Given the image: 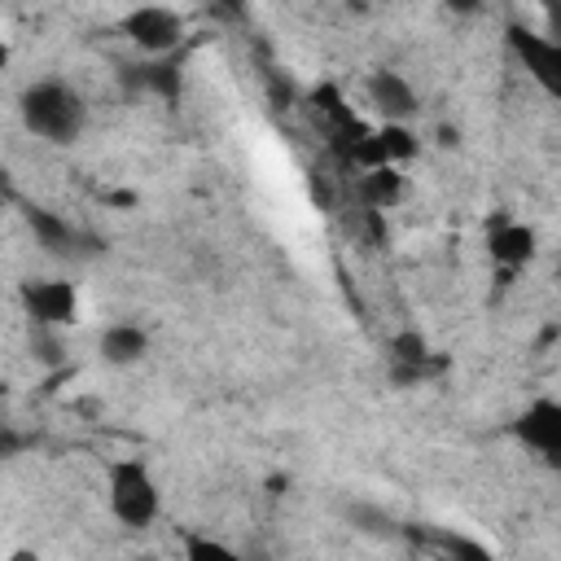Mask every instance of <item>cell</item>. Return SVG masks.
<instances>
[{"instance_id":"obj_14","label":"cell","mask_w":561,"mask_h":561,"mask_svg":"<svg viewBox=\"0 0 561 561\" xmlns=\"http://www.w3.org/2000/svg\"><path fill=\"white\" fill-rule=\"evenodd\" d=\"M184 552L193 557V561H237V552L228 548V543H219V539H202V535H188L184 539Z\"/></svg>"},{"instance_id":"obj_18","label":"cell","mask_w":561,"mask_h":561,"mask_svg":"<svg viewBox=\"0 0 561 561\" xmlns=\"http://www.w3.org/2000/svg\"><path fill=\"white\" fill-rule=\"evenodd\" d=\"M9 66V48H4V39H0V70Z\"/></svg>"},{"instance_id":"obj_16","label":"cell","mask_w":561,"mask_h":561,"mask_svg":"<svg viewBox=\"0 0 561 561\" xmlns=\"http://www.w3.org/2000/svg\"><path fill=\"white\" fill-rule=\"evenodd\" d=\"M210 4H215L219 13H228V18H237V22L245 18V0H210Z\"/></svg>"},{"instance_id":"obj_6","label":"cell","mask_w":561,"mask_h":561,"mask_svg":"<svg viewBox=\"0 0 561 561\" xmlns=\"http://www.w3.org/2000/svg\"><path fill=\"white\" fill-rule=\"evenodd\" d=\"M18 298L39 329H66L79 320V289L70 280H22Z\"/></svg>"},{"instance_id":"obj_4","label":"cell","mask_w":561,"mask_h":561,"mask_svg":"<svg viewBox=\"0 0 561 561\" xmlns=\"http://www.w3.org/2000/svg\"><path fill=\"white\" fill-rule=\"evenodd\" d=\"M504 39H508L513 61H517L548 96H557V92H561V48H557V39H552V35H539V31L522 26V22H508Z\"/></svg>"},{"instance_id":"obj_1","label":"cell","mask_w":561,"mask_h":561,"mask_svg":"<svg viewBox=\"0 0 561 561\" xmlns=\"http://www.w3.org/2000/svg\"><path fill=\"white\" fill-rule=\"evenodd\" d=\"M18 118L35 140L75 145L88 127V101L66 79H35L18 96Z\"/></svg>"},{"instance_id":"obj_13","label":"cell","mask_w":561,"mask_h":561,"mask_svg":"<svg viewBox=\"0 0 561 561\" xmlns=\"http://www.w3.org/2000/svg\"><path fill=\"white\" fill-rule=\"evenodd\" d=\"M403 193H408V184H403L399 167H368L359 175V197L368 210H390L403 202Z\"/></svg>"},{"instance_id":"obj_8","label":"cell","mask_w":561,"mask_h":561,"mask_svg":"<svg viewBox=\"0 0 561 561\" xmlns=\"http://www.w3.org/2000/svg\"><path fill=\"white\" fill-rule=\"evenodd\" d=\"M517 443H526L530 451H539L548 465L561 460V403L557 399H535L517 421H513Z\"/></svg>"},{"instance_id":"obj_17","label":"cell","mask_w":561,"mask_h":561,"mask_svg":"<svg viewBox=\"0 0 561 561\" xmlns=\"http://www.w3.org/2000/svg\"><path fill=\"white\" fill-rule=\"evenodd\" d=\"M539 9H543V13L552 18V13H557V0H539Z\"/></svg>"},{"instance_id":"obj_15","label":"cell","mask_w":561,"mask_h":561,"mask_svg":"<svg viewBox=\"0 0 561 561\" xmlns=\"http://www.w3.org/2000/svg\"><path fill=\"white\" fill-rule=\"evenodd\" d=\"M486 0H443V9L447 13H456V18H469V13H478Z\"/></svg>"},{"instance_id":"obj_3","label":"cell","mask_w":561,"mask_h":561,"mask_svg":"<svg viewBox=\"0 0 561 561\" xmlns=\"http://www.w3.org/2000/svg\"><path fill=\"white\" fill-rule=\"evenodd\" d=\"M118 31L127 35V44H136L145 57H167V53H175L180 44H184V18L175 13V9H167V4H136L123 22H118Z\"/></svg>"},{"instance_id":"obj_7","label":"cell","mask_w":561,"mask_h":561,"mask_svg":"<svg viewBox=\"0 0 561 561\" xmlns=\"http://www.w3.org/2000/svg\"><path fill=\"white\" fill-rule=\"evenodd\" d=\"M447 368V359L443 355H434V346H430V337L425 333H416V329H399L394 337H390V381L394 386H421V381H430V377H438Z\"/></svg>"},{"instance_id":"obj_5","label":"cell","mask_w":561,"mask_h":561,"mask_svg":"<svg viewBox=\"0 0 561 561\" xmlns=\"http://www.w3.org/2000/svg\"><path fill=\"white\" fill-rule=\"evenodd\" d=\"M416 149L421 145H416V136H412L408 123H381V127H368L351 145L346 162L359 167V171H368V167H403L408 158H416Z\"/></svg>"},{"instance_id":"obj_12","label":"cell","mask_w":561,"mask_h":561,"mask_svg":"<svg viewBox=\"0 0 561 561\" xmlns=\"http://www.w3.org/2000/svg\"><path fill=\"white\" fill-rule=\"evenodd\" d=\"M149 355V333L131 320H114L105 324L101 333V359L114 364V368H127V364H140Z\"/></svg>"},{"instance_id":"obj_9","label":"cell","mask_w":561,"mask_h":561,"mask_svg":"<svg viewBox=\"0 0 561 561\" xmlns=\"http://www.w3.org/2000/svg\"><path fill=\"white\" fill-rule=\"evenodd\" d=\"M486 254H491V263L500 267V280L508 285V280L539 254V237H535V228H526V224L500 219V224L486 232Z\"/></svg>"},{"instance_id":"obj_11","label":"cell","mask_w":561,"mask_h":561,"mask_svg":"<svg viewBox=\"0 0 561 561\" xmlns=\"http://www.w3.org/2000/svg\"><path fill=\"white\" fill-rule=\"evenodd\" d=\"M26 224H31L35 241H39L48 254H57V259H83V254L96 245L88 232H79L75 224H66L61 215H53V210H44V206H31V210H26Z\"/></svg>"},{"instance_id":"obj_10","label":"cell","mask_w":561,"mask_h":561,"mask_svg":"<svg viewBox=\"0 0 561 561\" xmlns=\"http://www.w3.org/2000/svg\"><path fill=\"white\" fill-rule=\"evenodd\" d=\"M364 92H368V105L381 114V123H408L421 110L416 105V88L399 70H373Z\"/></svg>"},{"instance_id":"obj_2","label":"cell","mask_w":561,"mask_h":561,"mask_svg":"<svg viewBox=\"0 0 561 561\" xmlns=\"http://www.w3.org/2000/svg\"><path fill=\"white\" fill-rule=\"evenodd\" d=\"M105 500H110V513L127 530H145L162 513V491H158L149 465L136 460V456H123L105 469Z\"/></svg>"}]
</instances>
